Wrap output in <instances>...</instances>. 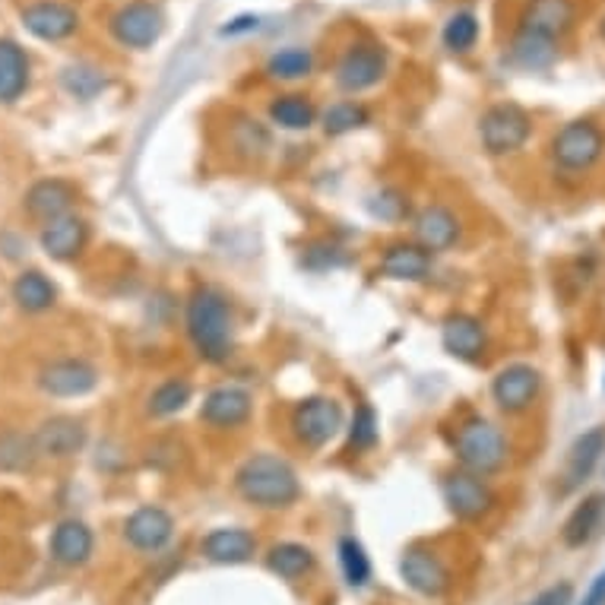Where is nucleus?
I'll list each match as a JSON object with an SVG mask.
<instances>
[{
    "mask_svg": "<svg viewBox=\"0 0 605 605\" xmlns=\"http://www.w3.org/2000/svg\"><path fill=\"white\" fill-rule=\"evenodd\" d=\"M185 330L194 353L209 365L229 361L235 349V314L226 295L212 286L194 289L185 305Z\"/></svg>",
    "mask_w": 605,
    "mask_h": 605,
    "instance_id": "f257e3e1",
    "label": "nucleus"
},
{
    "mask_svg": "<svg viewBox=\"0 0 605 605\" xmlns=\"http://www.w3.org/2000/svg\"><path fill=\"white\" fill-rule=\"evenodd\" d=\"M235 492L257 510H286L301 498V482L289 459L260 450L235 469Z\"/></svg>",
    "mask_w": 605,
    "mask_h": 605,
    "instance_id": "f03ea898",
    "label": "nucleus"
},
{
    "mask_svg": "<svg viewBox=\"0 0 605 605\" xmlns=\"http://www.w3.org/2000/svg\"><path fill=\"white\" fill-rule=\"evenodd\" d=\"M450 450L457 457L459 469L473 473V476H495L507 466L510 447L504 432L492 418L469 413L457 421L454 435H450Z\"/></svg>",
    "mask_w": 605,
    "mask_h": 605,
    "instance_id": "7ed1b4c3",
    "label": "nucleus"
},
{
    "mask_svg": "<svg viewBox=\"0 0 605 605\" xmlns=\"http://www.w3.org/2000/svg\"><path fill=\"white\" fill-rule=\"evenodd\" d=\"M343 425H346L343 406L334 397H320V394L298 399L289 413V428L305 450L327 447L343 432Z\"/></svg>",
    "mask_w": 605,
    "mask_h": 605,
    "instance_id": "20e7f679",
    "label": "nucleus"
},
{
    "mask_svg": "<svg viewBox=\"0 0 605 605\" xmlns=\"http://www.w3.org/2000/svg\"><path fill=\"white\" fill-rule=\"evenodd\" d=\"M605 152V133L603 127L596 125L593 118H577V121H567V125L555 133L552 140V159L562 171H589L603 159Z\"/></svg>",
    "mask_w": 605,
    "mask_h": 605,
    "instance_id": "39448f33",
    "label": "nucleus"
},
{
    "mask_svg": "<svg viewBox=\"0 0 605 605\" xmlns=\"http://www.w3.org/2000/svg\"><path fill=\"white\" fill-rule=\"evenodd\" d=\"M390 70V51L380 42H355L336 61L334 80L346 96H361L384 83Z\"/></svg>",
    "mask_w": 605,
    "mask_h": 605,
    "instance_id": "423d86ee",
    "label": "nucleus"
},
{
    "mask_svg": "<svg viewBox=\"0 0 605 605\" xmlns=\"http://www.w3.org/2000/svg\"><path fill=\"white\" fill-rule=\"evenodd\" d=\"M533 137V118L517 102L492 105L479 118V140L488 156H510Z\"/></svg>",
    "mask_w": 605,
    "mask_h": 605,
    "instance_id": "0eeeda50",
    "label": "nucleus"
},
{
    "mask_svg": "<svg viewBox=\"0 0 605 605\" xmlns=\"http://www.w3.org/2000/svg\"><path fill=\"white\" fill-rule=\"evenodd\" d=\"M111 39L130 48V51H147L162 39L166 32V13L159 10V3L152 0H130L125 7H118L108 20Z\"/></svg>",
    "mask_w": 605,
    "mask_h": 605,
    "instance_id": "6e6552de",
    "label": "nucleus"
},
{
    "mask_svg": "<svg viewBox=\"0 0 605 605\" xmlns=\"http://www.w3.org/2000/svg\"><path fill=\"white\" fill-rule=\"evenodd\" d=\"M440 498H444L447 510L457 520L469 523L488 517L492 507H495V495H492L488 482L482 479V476L466 473V469H459V466L450 469V473H444V479H440Z\"/></svg>",
    "mask_w": 605,
    "mask_h": 605,
    "instance_id": "1a4fd4ad",
    "label": "nucleus"
},
{
    "mask_svg": "<svg viewBox=\"0 0 605 605\" xmlns=\"http://www.w3.org/2000/svg\"><path fill=\"white\" fill-rule=\"evenodd\" d=\"M39 387H42V394L54 399L89 397L99 387V368L86 358H73V355L54 358V361L42 365Z\"/></svg>",
    "mask_w": 605,
    "mask_h": 605,
    "instance_id": "9d476101",
    "label": "nucleus"
},
{
    "mask_svg": "<svg viewBox=\"0 0 605 605\" xmlns=\"http://www.w3.org/2000/svg\"><path fill=\"white\" fill-rule=\"evenodd\" d=\"M539 394H543V375L526 361L507 365L492 380V399L507 416H520L526 409H533Z\"/></svg>",
    "mask_w": 605,
    "mask_h": 605,
    "instance_id": "9b49d317",
    "label": "nucleus"
},
{
    "mask_svg": "<svg viewBox=\"0 0 605 605\" xmlns=\"http://www.w3.org/2000/svg\"><path fill=\"white\" fill-rule=\"evenodd\" d=\"M254 416V397L238 384L212 387L200 403V421L212 432H235Z\"/></svg>",
    "mask_w": 605,
    "mask_h": 605,
    "instance_id": "f8f14e48",
    "label": "nucleus"
},
{
    "mask_svg": "<svg viewBox=\"0 0 605 605\" xmlns=\"http://www.w3.org/2000/svg\"><path fill=\"white\" fill-rule=\"evenodd\" d=\"M20 20L29 36H36L39 42H67L70 36L80 32V13L61 3V0H36L26 3L20 10Z\"/></svg>",
    "mask_w": 605,
    "mask_h": 605,
    "instance_id": "ddd939ff",
    "label": "nucleus"
},
{
    "mask_svg": "<svg viewBox=\"0 0 605 605\" xmlns=\"http://www.w3.org/2000/svg\"><path fill=\"white\" fill-rule=\"evenodd\" d=\"M80 190L73 188L67 178H42L22 194V209L32 222L48 226L54 219H63L77 209Z\"/></svg>",
    "mask_w": 605,
    "mask_h": 605,
    "instance_id": "4468645a",
    "label": "nucleus"
},
{
    "mask_svg": "<svg viewBox=\"0 0 605 605\" xmlns=\"http://www.w3.org/2000/svg\"><path fill=\"white\" fill-rule=\"evenodd\" d=\"M175 539V517L159 504H143L125 520V543L143 555L162 552Z\"/></svg>",
    "mask_w": 605,
    "mask_h": 605,
    "instance_id": "2eb2a0df",
    "label": "nucleus"
},
{
    "mask_svg": "<svg viewBox=\"0 0 605 605\" xmlns=\"http://www.w3.org/2000/svg\"><path fill=\"white\" fill-rule=\"evenodd\" d=\"M39 457L44 459H70L83 454L89 444V428L83 418L77 416H51L32 432Z\"/></svg>",
    "mask_w": 605,
    "mask_h": 605,
    "instance_id": "dca6fc26",
    "label": "nucleus"
},
{
    "mask_svg": "<svg viewBox=\"0 0 605 605\" xmlns=\"http://www.w3.org/2000/svg\"><path fill=\"white\" fill-rule=\"evenodd\" d=\"M399 577L406 581L409 589H416L418 596H432V599H438L440 593L450 586L447 564L440 562L432 548H421V545H413V548L403 552V558H399Z\"/></svg>",
    "mask_w": 605,
    "mask_h": 605,
    "instance_id": "f3484780",
    "label": "nucleus"
},
{
    "mask_svg": "<svg viewBox=\"0 0 605 605\" xmlns=\"http://www.w3.org/2000/svg\"><path fill=\"white\" fill-rule=\"evenodd\" d=\"M413 241L421 245L428 254H444L450 251L463 235L457 212L444 204H428L425 209H418L416 219H413Z\"/></svg>",
    "mask_w": 605,
    "mask_h": 605,
    "instance_id": "a211bd4d",
    "label": "nucleus"
},
{
    "mask_svg": "<svg viewBox=\"0 0 605 605\" xmlns=\"http://www.w3.org/2000/svg\"><path fill=\"white\" fill-rule=\"evenodd\" d=\"M574 22H577V0H526L517 29L558 42L574 29Z\"/></svg>",
    "mask_w": 605,
    "mask_h": 605,
    "instance_id": "6ab92c4d",
    "label": "nucleus"
},
{
    "mask_svg": "<svg viewBox=\"0 0 605 605\" xmlns=\"http://www.w3.org/2000/svg\"><path fill=\"white\" fill-rule=\"evenodd\" d=\"M444 353L459 361H482L488 353V330L473 314H450L440 327Z\"/></svg>",
    "mask_w": 605,
    "mask_h": 605,
    "instance_id": "aec40b11",
    "label": "nucleus"
},
{
    "mask_svg": "<svg viewBox=\"0 0 605 605\" xmlns=\"http://www.w3.org/2000/svg\"><path fill=\"white\" fill-rule=\"evenodd\" d=\"M39 245H42V251L51 260L70 264V260L83 257L86 245H89V222H86L83 216H77V212H70L63 219H54V222L42 226Z\"/></svg>",
    "mask_w": 605,
    "mask_h": 605,
    "instance_id": "412c9836",
    "label": "nucleus"
},
{
    "mask_svg": "<svg viewBox=\"0 0 605 605\" xmlns=\"http://www.w3.org/2000/svg\"><path fill=\"white\" fill-rule=\"evenodd\" d=\"M380 272L397 282H428L435 272V254H428L416 241L387 245L380 254Z\"/></svg>",
    "mask_w": 605,
    "mask_h": 605,
    "instance_id": "4be33fe9",
    "label": "nucleus"
},
{
    "mask_svg": "<svg viewBox=\"0 0 605 605\" xmlns=\"http://www.w3.org/2000/svg\"><path fill=\"white\" fill-rule=\"evenodd\" d=\"M48 552H51V562H58L61 567H83L96 552V536H92L89 523L67 517L51 529Z\"/></svg>",
    "mask_w": 605,
    "mask_h": 605,
    "instance_id": "5701e85b",
    "label": "nucleus"
},
{
    "mask_svg": "<svg viewBox=\"0 0 605 605\" xmlns=\"http://www.w3.org/2000/svg\"><path fill=\"white\" fill-rule=\"evenodd\" d=\"M200 555L212 564H245L257 555V536L245 526H219L200 539Z\"/></svg>",
    "mask_w": 605,
    "mask_h": 605,
    "instance_id": "b1692460",
    "label": "nucleus"
},
{
    "mask_svg": "<svg viewBox=\"0 0 605 605\" xmlns=\"http://www.w3.org/2000/svg\"><path fill=\"white\" fill-rule=\"evenodd\" d=\"M605 454V425H596L584 432L581 438L571 444L567 450V463H564V492H574L581 488L599 466V459Z\"/></svg>",
    "mask_w": 605,
    "mask_h": 605,
    "instance_id": "393cba45",
    "label": "nucleus"
},
{
    "mask_svg": "<svg viewBox=\"0 0 605 605\" xmlns=\"http://www.w3.org/2000/svg\"><path fill=\"white\" fill-rule=\"evenodd\" d=\"M32 80L29 54L20 42L0 39V105L20 102Z\"/></svg>",
    "mask_w": 605,
    "mask_h": 605,
    "instance_id": "a878e982",
    "label": "nucleus"
},
{
    "mask_svg": "<svg viewBox=\"0 0 605 605\" xmlns=\"http://www.w3.org/2000/svg\"><path fill=\"white\" fill-rule=\"evenodd\" d=\"M603 523H605V495L603 492L586 495L584 502L571 510V517L564 520L562 529L564 545H567V548H584V545H589L596 536H599Z\"/></svg>",
    "mask_w": 605,
    "mask_h": 605,
    "instance_id": "bb28decb",
    "label": "nucleus"
},
{
    "mask_svg": "<svg viewBox=\"0 0 605 605\" xmlns=\"http://www.w3.org/2000/svg\"><path fill=\"white\" fill-rule=\"evenodd\" d=\"M507 58L520 70H548L552 63L558 61V42L536 36V32H526V29H517L510 44H507Z\"/></svg>",
    "mask_w": 605,
    "mask_h": 605,
    "instance_id": "cd10ccee",
    "label": "nucleus"
},
{
    "mask_svg": "<svg viewBox=\"0 0 605 605\" xmlns=\"http://www.w3.org/2000/svg\"><path fill=\"white\" fill-rule=\"evenodd\" d=\"M13 301L26 314H44L58 305V286L42 270H22L13 279Z\"/></svg>",
    "mask_w": 605,
    "mask_h": 605,
    "instance_id": "c85d7f7f",
    "label": "nucleus"
},
{
    "mask_svg": "<svg viewBox=\"0 0 605 605\" xmlns=\"http://www.w3.org/2000/svg\"><path fill=\"white\" fill-rule=\"evenodd\" d=\"M39 459H42L39 447H36V438L29 432H20V428L0 432V473H10V476L32 473Z\"/></svg>",
    "mask_w": 605,
    "mask_h": 605,
    "instance_id": "c756f323",
    "label": "nucleus"
},
{
    "mask_svg": "<svg viewBox=\"0 0 605 605\" xmlns=\"http://www.w3.org/2000/svg\"><path fill=\"white\" fill-rule=\"evenodd\" d=\"M270 121L279 130H308L317 125V108L308 96L301 92H286V96H276L270 102Z\"/></svg>",
    "mask_w": 605,
    "mask_h": 605,
    "instance_id": "7c9ffc66",
    "label": "nucleus"
},
{
    "mask_svg": "<svg viewBox=\"0 0 605 605\" xmlns=\"http://www.w3.org/2000/svg\"><path fill=\"white\" fill-rule=\"evenodd\" d=\"M314 564V552L301 543H279L267 552V567L282 581H301L305 574H311Z\"/></svg>",
    "mask_w": 605,
    "mask_h": 605,
    "instance_id": "2f4dec72",
    "label": "nucleus"
},
{
    "mask_svg": "<svg viewBox=\"0 0 605 605\" xmlns=\"http://www.w3.org/2000/svg\"><path fill=\"white\" fill-rule=\"evenodd\" d=\"M190 399H194V387H190L188 377H168L149 394L147 413L152 418H171L181 409H188Z\"/></svg>",
    "mask_w": 605,
    "mask_h": 605,
    "instance_id": "473e14b6",
    "label": "nucleus"
},
{
    "mask_svg": "<svg viewBox=\"0 0 605 605\" xmlns=\"http://www.w3.org/2000/svg\"><path fill=\"white\" fill-rule=\"evenodd\" d=\"M482 36V22L473 10H457L450 13L444 29H440V42L450 54H469Z\"/></svg>",
    "mask_w": 605,
    "mask_h": 605,
    "instance_id": "72a5a7b5",
    "label": "nucleus"
},
{
    "mask_svg": "<svg viewBox=\"0 0 605 605\" xmlns=\"http://www.w3.org/2000/svg\"><path fill=\"white\" fill-rule=\"evenodd\" d=\"M314 73V54L308 48H282L270 54L267 61V77L270 80H279V83H298V80H308Z\"/></svg>",
    "mask_w": 605,
    "mask_h": 605,
    "instance_id": "f704fd0d",
    "label": "nucleus"
},
{
    "mask_svg": "<svg viewBox=\"0 0 605 605\" xmlns=\"http://www.w3.org/2000/svg\"><path fill=\"white\" fill-rule=\"evenodd\" d=\"M368 121H371V111L361 102H355V99H339L330 108H324V115H320V127H324L327 137H346V133L365 127Z\"/></svg>",
    "mask_w": 605,
    "mask_h": 605,
    "instance_id": "c9c22d12",
    "label": "nucleus"
},
{
    "mask_svg": "<svg viewBox=\"0 0 605 605\" xmlns=\"http://www.w3.org/2000/svg\"><path fill=\"white\" fill-rule=\"evenodd\" d=\"M61 86L73 96V99L89 102V99H96L99 92L108 89V77H105V70H99L96 63L77 61L61 70Z\"/></svg>",
    "mask_w": 605,
    "mask_h": 605,
    "instance_id": "e433bc0d",
    "label": "nucleus"
},
{
    "mask_svg": "<svg viewBox=\"0 0 605 605\" xmlns=\"http://www.w3.org/2000/svg\"><path fill=\"white\" fill-rule=\"evenodd\" d=\"M339 564H343V577L346 584L361 589L371 581V558L365 552V545L358 543L355 536H343L339 539Z\"/></svg>",
    "mask_w": 605,
    "mask_h": 605,
    "instance_id": "4c0bfd02",
    "label": "nucleus"
},
{
    "mask_svg": "<svg viewBox=\"0 0 605 605\" xmlns=\"http://www.w3.org/2000/svg\"><path fill=\"white\" fill-rule=\"evenodd\" d=\"M377 440H380L377 413L368 406V403H358V406H355L353 421H349V450H355V454H368V450H375Z\"/></svg>",
    "mask_w": 605,
    "mask_h": 605,
    "instance_id": "58836bf2",
    "label": "nucleus"
},
{
    "mask_svg": "<svg viewBox=\"0 0 605 605\" xmlns=\"http://www.w3.org/2000/svg\"><path fill=\"white\" fill-rule=\"evenodd\" d=\"M368 212L380 222H406L409 219V197L397 188H380L368 197Z\"/></svg>",
    "mask_w": 605,
    "mask_h": 605,
    "instance_id": "ea45409f",
    "label": "nucleus"
},
{
    "mask_svg": "<svg viewBox=\"0 0 605 605\" xmlns=\"http://www.w3.org/2000/svg\"><path fill=\"white\" fill-rule=\"evenodd\" d=\"M231 149H235L238 156H248V159L267 156V149H270V133H267V127L260 125V121L245 118L241 125H235V130H231Z\"/></svg>",
    "mask_w": 605,
    "mask_h": 605,
    "instance_id": "a19ab883",
    "label": "nucleus"
},
{
    "mask_svg": "<svg viewBox=\"0 0 605 605\" xmlns=\"http://www.w3.org/2000/svg\"><path fill=\"white\" fill-rule=\"evenodd\" d=\"M526 605H574V586L571 584H555L543 589L536 599H529Z\"/></svg>",
    "mask_w": 605,
    "mask_h": 605,
    "instance_id": "79ce46f5",
    "label": "nucleus"
},
{
    "mask_svg": "<svg viewBox=\"0 0 605 605\" xmlns=\"http://www.w3.org/2000/svg\"><path fill=\"white\" fill-rule=\"evenodd\" d=\"M260 29V17H251V13H245V17H235L229 20L222 29H219V36L222 39H235V36H248V32H257Z\"/></svg>",
    "mask_w": 605,
    "mask_h": 605,
    "instance_id": "37998d69",
    "label": "nucleus"
},
{
    "mask_svg": "<svg viewBox=\"0 0 605 605\" xmlns=\"http://www.w3.org/2000/svg\"><path fill=\"white\" fill-rule=\"evenodd\" d=\"M581 605H605V571L589 584V589H586L584 603Z\"/></svg>",
    "mask_w": 605,
    "mask_h": 605,
    "instance_id": "c03bdc74",
    "label": "nucleus"
},
{
    "mask_svg": "<svg viewBox=\"0 0 605 605\" xmlns=\"http://www.w3.org/2000/svg\"><path fill=\"white\" fill-rule=\"evenodd\" d=\"M603 39H605V20H603Z\"/></svg>",
    "mask_w": 605,
    "mask_h": 605,
    "instance_id": "a18cd8bd",
    "label": "nucleus"
}]
</instances>
